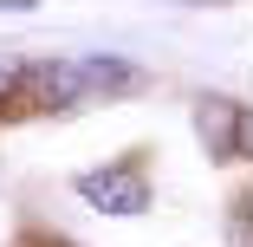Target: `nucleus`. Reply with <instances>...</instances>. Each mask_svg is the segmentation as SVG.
<instances>
[{
	"label": "nucleus",
	"instance_id": "f257e3e1",
	"mask_svg": "<svg viewBox=\"0 0 253 247\" xmlns=\"http://www.w3.org/2000/svg\"><path fill=\"white\" fill-rule=\"evenodd\" d=\"M78 195H84L91 208H104V215H143V208H149V176H143L136 156H124V163H111V169L78 176Z\"/></svg>",
	"mask_w": 253,
	"mask_h": 247
},
{
	"label": "nucleus",
	"instance_id": "f03ea898",
	"mask_svg": "<svg viewBox=\"0 0 253 247\" xmlns=\"http://www.w3.org/2000/svg\"><path fill=\"white\" fill-rule=\"evenodd\" d=\"M20 91L33 98V104H45V111H72V104L91 98L78 59H39V65H26V72H20Z\"/></svg>",
	"mask_w": 253,
	"mask_h": 247
},
{
	"label": "nucleus",
	"instance_id": "7ed1b4c3",
	"mask_svg": "<svg viewBox=\"0 0 253 247\" xmlns=\"http://www.w3.org/2000/svg\"><path fill=\"white\" fill-rule=\"evenodd\" d=\"M195 130H201V150H208L214 163L240 156V104L234 98H201L195 104Z\"/></svg>",
	"mask_w": 253,
	"mask_h": 247
},
{
	"label": "nucleus",
	"instance_id": "20e7f679",
	"mask_svg": "<svg viewBox=\"0 0 253 247\" xmlns=\"http://www.w3.org/2000/svg\"><path fill=\"white\" fill-rule=\"evenodd\" d=\"M78 72H84V91H111V98L143 85V72L124 65V59H78Z\"/></svg>",
	"mask_w": 253,
	"mask_h": 247
},
{
	"label": "nucleus",
	"instance_id": "39448f33",
	"mask_svg": "<svg viewBox=\"0 0 253 247\" xmlns=\"http://www.w3.org/2000/svg\"><path fill=\"white\" fill-rule=\"evenodd\" d=\"M240 156H253V111H240Z\"/></svg>",
	"mask_w": 253,
	"mask_h": 247
},
{
	"label": "nucleus",
	"instance_id": "423d86ee",
	"mask_svg": "<svg viewBox=\"0 0 253 247\" xmlns=\"http://www.w3.org/2000/svg\"><path fill=\"white\" fill-rule=\"evenodd\" d=\"M45 247H65V241H45Z\"/></svg>",
	"mask_w": 253,
	"mask_h": 247
}]
</instances>
